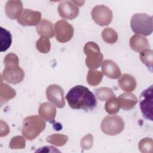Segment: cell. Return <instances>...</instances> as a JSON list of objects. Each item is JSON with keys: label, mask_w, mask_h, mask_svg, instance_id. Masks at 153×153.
<instances>
[{"label": "cell", "mask_w": 153, "mask_h": 153, "mask_svg": "<svg viewBox=\"0 0 153 153\" xmlns=\"http://www.w3.org/2000/svg\"><path fill=\"white\" fill-rule=\"evenodd\" d=\"M4 63L5 66L11 65H19V60L18 56L13 53L7 54L4 59Z\"/></svg>", "instance_id": "4dcf8cb0"}, {"label": "cell", "mask_w": 153, "mask_h": 153, "mask_svg": "<svg viewBox=\"0 0 153 153\" xmlns=\"http://www.w3.org/2000/svg\"><path fill=\"white\" fill-rule=\"evenodd\" d=\"M38 113L41 117L50 123L56 124V107L51 103L44 102L41 104L38 109Z\"/></svg>", "instance_id": "4fadbf2b"}, {"label": "cell", "mask_w": 153, "mask_h": 153, "mask_svg": "<svg viewBox=\"0 0 153 153\" xmlns=\"http://www.w3.org/2000/svg\"><path fill=\"white\" fill-rule=\"evenodd\" d=\"M102 73L108 78L111 79H118L121 75V72L117 64L112 60H105L102 62Z\"/></svg>", "instance_id": "5bb4252c"}, {"label": "cell", "mask_w": 153, "mask_h": 153, "mask_svg": "<svg viewBox=\"0 0 153 153\" xmlns=\"http://www.w3.org/2000/svg\"><path fill=\"white\" fill-rule=\"evenodd\" d=\"M56 40L65 43L69 41L74 35L73 26L65 20H60L54 25Z\"/></svg>", "instance_id": "ba28073f"}, {"label": "cell", "mask_w": 153, "mask_h": 153, "mask_svg": "<svg viewBox=\"0 0 153 153\" xmlns=\"http://www.w3.org/2000/svg\"><path fill=\"white\" fill-rule=\"evenodd\" d=\"M16 95L14 89L7 84L1 82L0 88V100L1 105L2 106L10 99L14 98Z\"/></svg>", "instance_id": "ffe728a7"}, {"label": "cell", "mask_w": 153, "mask_h": 153, "mask_svg": "<svg viewBox=\"0 0 153 153\" xmlns=\"http://www.w3.org/2000/svg\"><path fill=\"white\" fill-rule=\"evenodd\" d=\"M57 10L60 16L68 20L74 19L78 16L79 11L78 7L70 1L61 2L58 5Z\"/></svg>", "instance_id": "8fae6325"}, {"label": "cell", "mask_w": 153, "mask_h": 153, "mask_svg": "<svg viewBox=\"0 0 153 153\" xmlns=\"http://www.w3.org/2000/svg\"><path fill=\"white\" fill-rule=\"evenodd\" d=\"M103 78V73L100 71L90 69L87 75V81L91 86H96L99 85Z\"/></svg>", "instance_id": "7402d4cb"}, {"label": "cell", "mask_w": 153, "mask_h": 153, "mask_svg": "<svg viewBox=\"0 0 153 153\" xmlns=\"http://www.w3.org/2000/svg\"><path fill=\"white\" fill-rule=\"evenodd\" d=\"M45 126V122L38 115L28 116L23 120L22 133L26 139L32 140L44 131Z\"/></svg>", "instance_id": "7a4b0ae2"}, {"label": "cell", "mask_w": 153, "mask_h": 153, "mask_svg": "<svg viewBox=\"0 0 153 153\" xmlns=\"http://www.w3.org/2000/svg\"><path fill=\"white\" fill-rule=\"evenodd\" d=\"M46 97L48 100L59 108H63L65 105L64 91L57 84L50 85L46 89Z\"/></svg>", "instance_id": "30bf717a"}, {"label": "cell", "mask_w": 153, "mask_h": 153, "mask_svg": "<svg viewBox=\"0 0 153 153\" xmlns=\"http://www.w3.org/2000/svg\"><path fill=\"white\" fill-rule=\"evenodd\" d=\"M153 51L151 49H145L140 53V59L141 62L151 71L152 69Z\"/></svg>", "instance_id": "484cf974"}, {"label": "cell", "mask_w": 153, "mask_h": 153, "mask_svg": "<svg viewBox=\"0 0 153 153\" xmlns=\"http://www.w3.org/2000/svg\"><path fill=\"white\" fill-rule=\"evenodd\" d=\"M41 13L39 11L25 8L17 19V22L24 26H36L41 22Z\"/></svg>", "instance_id": "7c38bea8"}, {"label": "cell", "mask_w": 153, "mask_h": 153, "mask_svg": "<svg viewBox=\"0 0 153 153\" xmlns=\"http://www.w3.org/2000/svg\"><path fill=\"white\" fill-rule=\"evenodd\" d=\"M118 83L121 90L128 93L133 91L137 86L136 79L128 74H124L121 76Z\"/></svg>", "instance_id": "ac0fdd59"}, {"label": "cell", "mask_w": 153, "mask_h": 153, "mask_svg": "<svg viewBox=\"0 0 153 153\" xmlns=\"http://www.w3.org/2000/svg\"><path fill=\"white\" fill-rule=\"evenodd\" d=\"M93 145V137L91 134H87L81 140V146L83 149L88 150Z\"/></svg>", "instance_id": "1f68e13d"}, {"label": "cell", "mask_w": 153, "mask_h": 153, "mask_svg": "<svg viewBox=\"0 0 153 153\" xmlns=\"http://www.w3.org/2000/svg\"><path fill=\"white\" fill-rule=\"evenodd\" d=\"M91 14L94 22L101 26L109 25L113 18L111 10L104 5L95 6L92 9Z\"/></svg>", "instance_id": "8992f818"}, {"label": "cell", "mask_w": 153, "mask_h": 153, "mask_svg": "<svg viewBox=\"0 0 153 153\" xmlns=\"http://www.w3.org/2000/svg\"><path fill=\"white\" fill-rule=\"evenodd\" d=\"M140 108L143 117L152 121V85L143 90L140 96Z\"/></svg>", "instance_id": "52a82bcc"}, {"label": "cell", "mask_w": 153, "mask_h": 153, "mask_svg": "<svg viewBox=\"0 0 153 153\" xmlns=\"http://www.w3.org/2000/svg\"><path fill=\"white\" fill-rule=\"evenodd\" d=\"M102 131L106 134L114 136L124 128L123 119L118 115H108L103 118L100 125Z\"/></svg>", "instance_id": "5b68a950"}, {"label": "cell", "mask_w": 153, "mask_h": 153, "mask_svg": "<svg viewBox=\"0 0 153 153\" xmlns=\"http://www.w3.org/2000/svg\"><path fill=\"white\" fill-rule=\"evenodd\" d=\"M1 76L7 82L12 84L20 83L25 77L23 70L19 65L5 66Z\"/></svg>", "instance_id": "9c48e42d"}, {"label": "cell", "mask_w": 153, "mask_h": 153, "mask_svg": "<svg viewBox=\"0 0 153 153\" xmlns=\"http://www.w3.org/2000/svg\"><path fill=\"white\" fill-rule=\"evenodd\" d=\"M129 43L131 48L136 52H140L149 48L148 40L143 36L138 34L133 35Z\"/></svg>", "instance_id": "e0dca14e"}, {"label": "cell", "mask_w": 153, "mask_h": 153, "mask_svg": "<svg viewBox=\"0 0 153 153\" xmlns=\"http://www.w3.org/2000/svg\"><path fill=\"white\" fill-rule=\"evenodd\" d=\"M36 30L39 35L45 36L48 38H53L55 34L52 23L46 19L41 20V22L36 25Z\"/></svg>", "instance_id": "d6986e66"}, {"label": "cell", "mask_w": 153, "mask_h": 153, "mask_svg": "<svg viewBox=\"0 0 153 153\" xmlns=\"http://www.w3.org/2000/svg\"><path fill=\"white\" fill-rule=\"evenodd\" d=\"M94 93L97 99L101 101H105L115 97L112 90L109 87H103L98 88L94 90Z\"/></svg>", "instance_id": "603a6c76"}, {"label": "cell", "mask_w": 153, "mask_h": 153, "mask_svg": "<svg viewBox=\"0 0 153 153\" xmlns=\"http://www.w3.org/2000/svg\"><path fill=\"white\" fill-rule=\"evenodd\" d=\"M120 108L125 111L133 109L137 103V99L131 93H124L121 94L118 98Z\"/></svg>", "instance_id": "2e32d148"}, {"label": "cell", "mask_w": 153, "mask_h": 153, "mask_svg": "<svg viewBox=\"0 0 153 153\" xmlns=\"http://www.w3.org/2000/svg\"><path fill=\"white\" fill-rule=\"evenodd\" d=\"M103 40L108 44H115L118 38L117 32L111 27L105 28L102 32Z\"/></svg>", "instance_id": "cb8c5ba5"}, {"label": "cell", "mask_w": 153, "mask_h": 153, "mask_svg": "<svg viewBox=\"0 0 153 153\" xmlns=\"http://www.w3.org/2000/svg\"><path fill=\"white\" fill-rule=\"evenodd\" d=\"M130 26L134 33L144 36L150 35L153 30L152 17L145 13H136L130 20Z\"/></svg>", "instance_id": "3957f363"}, {"label": "cell", "mask_w": 153, "mask_h": 153, "mask_svg": "<svg viewBox=\"0 0 153 153\" xmlns=\"http://www.w3.org/2000/svg\"><path fill=\"white\" fill-rule=\"evenodd\" d=\"M84 54L87 56L85 64L90 69H97L100 66L103 56L100 52L99 46L94 42L89 41L84 47Z\"/></svg>", "instance_id": "277c9868"}, {"label": "cell", "mask_w": 153, "mask_h": 153, "mask_svg": "<svg viewBox=\"0 0 153 153\" xmlns=\"http://www.w3.org/2000/svg\"><path fill=\"white\" fill-rule=\"evenodd\" d=\"M69 106L74 109H83L88 112L93 110L97 105L93 93L86 87L77 85L71 88L66 95Z\"/></svg>", "instance_id": "6da1fadb"}, {"label": "cell", "mask_w": 153, "mask_h": 153, "mask_svg": "<svg viewBox=\"0 0 153 153\" xmlns=\"http://www.w3.org/2000/svg\"><path fill=\"white\" fill-rule=\"evenodd\" d=\"M36 48L40 53H48L51 48V43L49 39L45 36H41L36 41Z\"/></svg>", "instance_id": "83f0119b"}, {"label": "cell", "mask_w": 153, "mask_h": 153, "mask_svg": "<svg viewBox=\"0 0 153 153\" xmlns=\"http://www.w3.org/2000/svg\"><path fill=\"white\" fill-rule=\"evenodd\" d=\"M23 10V4L21 1H8L5 6L7 16L12 20L18 19Z\"/></svg>", "instance_id": "9a60e30c"}, {"label": "cell", "mask_w": 153, "mask_h": 153, "mask_svg": "<svg viewBox=\"0 0 153 153\" xmlns=\"http://www.w3.org/2000/svg\"><path fill=\"white\" fill-rule=\"evenodd\" d=\"M0 38L1 45L0 51H5L8 49L12 43V36L10 31L6 30L2 27H0Z\"/></svg>", "instance_id": "44dd1931"}, {"label": "cell", "mask_w": 153, "mask_h": 153, "mask_svg": "<svg viewBox=\"0 0 153 153\" xmlns=\"http://www.w3.org/2000/svg\"><path fill=\"white\" fill-rule=\"evenodd\" d=\"M138 148L140 152L143 153H151L153 150V142L152 138L145 137L140 140Z\"/></svg>", "instance_id": "f1b7e54d"}, {"label": "cell", "mask_w": 153, "mask_h": 153, "mask_svg": "<svg viewBox=\"0 0 153 153\" xmlns=\"http://www.w3.org/2000/svg\"><path fill=\"white\" fill-rule=\"evenodd\" d=\"M68 140V137L67 136L57 133L50 135L47 137L46 139L47 142L57 146H63L67 142Z\"/></svg>", "instance_id": "d4e9b609"}, {"label": "cell", "mask_w": 153, "mask_h": 153, "mask_svg": "<svg viewBox=\"0 0 153 153\" xmlns=\"http://www.w3.org/2000/svg\"><path fill=\"white\" fill-rule=\"evenodd\" d=\"M26 146L25 139L22 136H16L11 138L9 147L13 149H24Z\"/></svg>", "instance_id": "f546056e"}, {"label": "cell", "mask_w": 153, "mask_h": 153, "mask_svg": "<svg viewBox=\"0 0 153 153\" xmlns=\"http://www.w3.org/2000/svg\"><path fill=\"white\" fill-rule=\"evenodd\" d=\"M120 104L118 99L115 97L107 100L105 104V109L110 115H114L118 112L120 110Z\"/></svg>", "instance_id": "4316f807"}]
</instances>
